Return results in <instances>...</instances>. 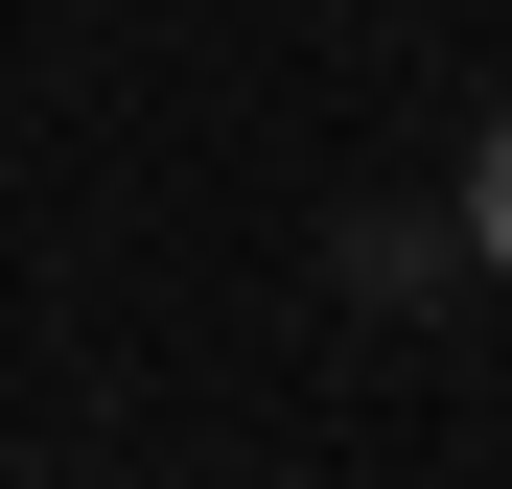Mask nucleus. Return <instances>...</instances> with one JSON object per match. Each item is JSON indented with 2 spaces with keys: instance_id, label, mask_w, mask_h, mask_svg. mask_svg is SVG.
Listing matches in <instances>:
<instances>
[{
  "instance_id": "obj_1",
  "label": "nucleus",
  "mask_w": 512,
  "mask_h": 489,
  "mask_svg": "<svg viewBox=\"0 0 512 489\" xmlns=\"http://www.w3.org/2000/svg\"><path fill=\"white\" fill-rule=\"evenodd\" d=\"M466 257L512 280V94H489V140H466Z\"/></svg>"
}]
</instances>
